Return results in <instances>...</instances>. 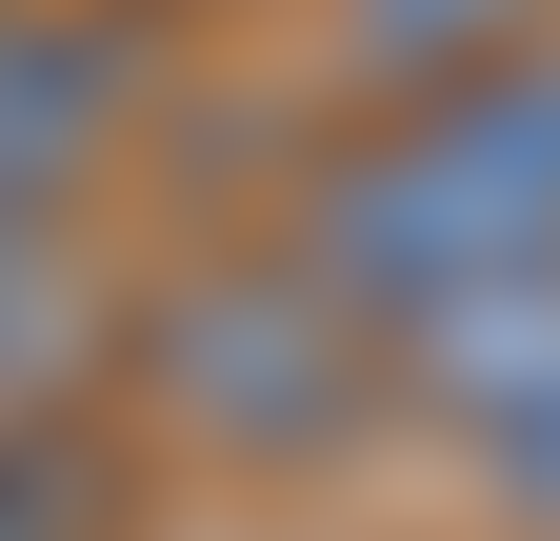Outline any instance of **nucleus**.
I'll list each match as a JSON object with an SVG mask.
<instances>
[{"mask_svg":"<svg viewBox=\"0 0 560 541\" xmlns=\"http://www.w3.org/2000/svg\"><path fill=\"white\" fill-rule=\"evenodd\" d=\"M140 401L200 461H340L361 422H400V321L301 221H260V241H200L180 281H140Z\"/></svg>","mask_w":560,"mask_h":541,"instance_id":"obj_2","label":"nucleus"},{"mask_svg":"<svg viewBox=\"0 0 560 541\" xmlns=\"http://www.w3.org/2000/svg\"><path fill=\"white\" fill-rule=\"evenodd\" d=\"M280 221H301L381 321L560 261V41H540V60H480V81H441V101H381L361 141L301 161Z\"/></svg>","mask_w":560,"mask_h":541,"instance_id":"obj_1","label":"nucleus"},{"mask_svg":"<svg viewBox=\"0 0 560 541\" xmlns=\"http://www.w3.org/2000/svg\"><path fill=\"white\" fill-rule=\"evenodd\" d=\"M101 361H140V301L81 261V221L0 241V422H81Z\"/></svg>","mask_w":560,"mask_h":541,"instance_id":"obj_5","label":"nucleus"},{"mask_svg":"<svg viewBox=\"0 0 560 541\" xmlns=\"http://www.w3.org/2000/svg\"><path fill=\"white\" fill-rule=\"evenodd\" d=\"M540 41H560V0H340V81H361V120L480 81V60H540Z\"/></svg>","mask_w":560,"mask_h":541,"instance_id":"obj_6","label":"nucleus"},{"mask_svg":"<svg viewBox=\"0 0 560 541\" xmlns=\"http://www.w3.org/2000/svg\"><path fill=\"white\" fill-rule=\"evenodd\" d=\"M400 422L460 441L480 502L560 521V261H521V281H460L400 321Z\"/></svg>","mask_w":560,"mask_h":541,"instance_id":"obj_3","label":"nucleus"},{"mask_svg":"<svg viewBox=\"0 0 560 541\" xmlns=\"http://www.w3.org/2000/svg\"><path fill=\"white\" fill-rule=\"evenodd\" d=\"M0 541H140V482L101 422H0Z\"/></svg>","mask_w":560,"mask_h":541,"instance_id":"obj_7","label":"nucleus"},{"mask_svg":"<svg viewBox=\"0 0 560 541\" xmlns=\"http://www.w3.org/2000/svg\"><path fill=\"white\" fill-rule=\"evenodd\" d=\"M120 120H140V21H101V0H0V241L81 221Z\"/></svg>","mask_w":560,"mask_h":541,"instance_id":"obj_4","label":"nucleus"}]
</instances>
